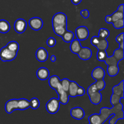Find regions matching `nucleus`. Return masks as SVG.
<instances>
[{
  "instance_id": "22",
  "label": "nucleus",
  "mask_w": 124,
  "mask_h": 124,
  "mask_svg": "<svg viewBox=\"0 0 124 124\" xmlns=\"http://www.w3.org/2000/svg\"><path fill=\"white\" fill-rule=\"evenodd\" d=\"M119 71L118 65H110L107 67V73L111 77L116 76Z\"/></svg>"
},
{
  "instance_id": "10",
  "label": "nucleus",
  "mask_w": 124,
  "mask_h": 124,
  "mask_svg": "<svg viewBox=\"0 0 124 124\" xmlns=\"http://www.w3.org/2000/svg\"><path fill=\"white\" fill-rule=\"evenodd\" d=\"M27 28V22L25 19L19 18L15 21L14 24V29L16 32L21 34L25 31Z\"/></svg>"
},
{
  "instance_id": "1",
  "label": "nucleus",
  "mask_w": 124,
  "mask_h": 124,
  "mask_svg": "<svg viewBox=\"0 0 124 124\" xmlns=\"http://www.w3.org/2000/svg\"><path fill=\"white\" fill-rule=\"evenodd\" d=\"M123 104L121 102L112 108L102 107L100 110V114H93L88 117V121L91 124H104L111 115H114L110 120L109 124H116L119 119H124V113Z\"/></svg>"
},
{
  "instance_id": "11",
  "label": "nucleus",
  "mask_w": 124,
  "mask_h": 124,
  "mask_svg": "<svg viewBox=\"0 0 124 124\" xmlns=\"http://www.w3.org/2000/svg\"><path fill=\"white\" fill-rule=\"evenodd\" d=\"M70 115L73 118L75 119L81 120L84 117L85 111L81 107H74L70 110Z\"/></svg>"
},
{
  "instance_id": "29",
  "label": "nucleus",
  "mask_w": 124,
  "mask_h": 124,
  "mask_svg": "<svg viewBox=\"0 0 124 124\" xmlns=\"http://www.w3.org/2000/svg\"><path fill=\"white\" fill-rule=\"evenodd\" d=\"M121 99H122V98L119 96L116 95L115 94H112L111 98H110V103H111L113 106L116 105L121 102Z\"/></svg>"
},
{
  "instance_id": "8",
  "label": "nucleus",
  "mask_w": 124,
  "mask_h": 124,
  "mask_svg": "<svg viewBox=\"0 0 124 124\" xmlns=\"http://www.w3.org/2000/svg\"><path fill=\"white\" fill-rule=\"evenodd\" d=\"M76 36L79 41H84L87 39L89 36V30L85 26H79L75 30Z\"/></svg>"
},
{
  "instance_id": "26",
  "label": "nucleus",
  "mask_w": 124,
  "mask_h": 124,
  "mask_svg": "<svg viewBox=\"0 0 124 124\" xmlns=\"http://www.w3.org/2000/svg\"><path fill=\"white\" fill-rule=\"evenodd\" d=\"M124 12H120L119 10H116V12H114L111 16V19H112V23L114 21H116L120 19H123L124 18Z\"/></svg>"
},
{
  "instance_id": "19",
  "label": "nucleus",
  "mask_w": 124,
  "mask_h": 124,
  "mask_svg": "<svg viewBox=\"0 0 124 124\" xmlns=\"http://www.w3.org/2000/svg\"><path fill=\"white\" fill-rule=\"evenodd\" d=\"M10 29V25L7 21L4 19L0 20V33H7Z\"/></svg>"
},
{
  "instance_id": "28",
  "label": "nucleus",
  "mask_w": 124,
  "mask_h": 124,
  "mask_svg": "<svg viewBox=\"0 0 124 124\" xmlns=\"http://www.w3.org/2000/svg\"><path fill=\"white\" fill-rule=\"evenodd\" d=\"M29 103H30V107L33 110H36L38 108L40 105L39 101L36 98H31V100L29 101Z\"/></svg>"
},
{
  "instance_id": "16",
  "label": "nucleus",
  "mask_w": 124,
  "mask_h": 124,
  "mask_svg": "<svg viewBox=\"0 0 124 124\" xmlns=\"http://www.w3.org/2000/svg\"><path fill=\"white\" fill-rule=\"evenodd\" d=\"M113 94H115L124 98V81L122 80L117 85L114 86L112 88Z\"/></svg>"
},
{
  "instance_id": "36",
  "label": "nucleus",
  "mask_w": 124,
  "mask_h": 124,
  "mask_svg": "<svg viewBox=\"0 0 124 124\" xmlns=\"http://www.w3.org/2000/svg\"><path fill=\"white\" fill-rule=\"evenodd\" d=\"M80 14H81V15L83 16L84 18H85V19H87V18H88V17H89L90 12L87 9H84V10H82L81 11V12H80Z\"/></svg>"
},
{
  "instance_id": "6",
  "label": "nucleus",
  "mask_w": 124,
  "mask_h": 124,
  "mask_svg": "<svg viewBox=\"0 0 124 124\" xmlns=\"http://www.w3.org/2000/svg\"><path fill=\"white\" fill-rule=\"evenodd\" d=\"M18 53L13 52L8 49L6 46L0 50V59L2 61H12L16 57Z\"/></svg>"
},
{
  "instance_id": "33",
  "label": "nucleus",
  "mask_w": 124,
  "mask_h": 124,
  "mask_svg": "<svg viewBox=\"0 0 124 124\" xmlns=\"http://www.w3.org/2000/svg\"><path fill=\"white\" fill-rule=\"evenodd\" d=\"M94 83L99 91L102 90L105 87V82L104 79L101 80V81H96V82H94Z\"/></svg>"
},
{
  "instance_id": "21",
  "label": "nucleus",
  "mask_w": 124,
  "mask_h": 124,
  "mask_svg": "<svg viewBox=\"0 0 124 124\" xmlns=\"http://www.w3.org/2000/svg\"><path fill=\"white\" fill-rule=\"evenodd\" d=\"M95 47L98 48V50H106L108 47V42L106 39L100 38L99 42Z\"/></svg>"
},
{
  "instance_id": "37",
  "label": "nucleus",
  "mask_w": 124,
  "mask_h": 124,
  "mask_svg": "<svg viewBox=\"0 0 124 124\" xmlns=\"http://www.w3.org/2000/svg\"><path fill=\"white\" fill-rule=\"evenodd\" d=\"M99 39H100V38H99L98 36H93L92 39H91V44H92L93 46L95 47V46H96L97 44L98 43V42H99Z\"/></svg>"
},
{
  "instance_id": "31",
  "label": "nucleus",
  "mask_w": 124,
  "mask_h": 124,
  "mask_svg": "<svg viewBox=\"0 0 124 124\" xmlns=\"http://www.w3.org/2000/svg\"><path fill=\"white\" fill-rule=\"evenodd\" d=\"M61 82V85L62 87L64 89V91H65L66 92H68L69 90V86H70V81L67 78H64L60 81Z\"/></svg>"
},
{
  "instance_id": "42",
  "label": "nucleus",
  "mask_w": 124,
  "mask_h": 124,
  "mask_svg": "<svg viewBox=\"0 0 124 124\" xmlns=\"http://www.w3.org/2000/svg\"><path fill=\"white\" fill-rule=\"evenodd\" d=\"M50 60H51V61L53 62H54L56 61V56L54 55V54H53V55L51 56Z\"/></svg>"
},
{
  "instance_id": "25",
  "label": "nucleus",
  "mask_w": 124,
  "mask_h": 124,
  "mask_svg": "<svg viewBox=\"0 0 124 124\" xmlns=\"http://www.w3.org/2000/svg\"><path fill=\"white\" fill-rule=\"evenodd\" d=\"M105 62L108 66H110V65H118L119 61L113 56H107L106 59H105Z\"/></svg>"
},
{
  "instance_id": "14",
  "label": "nucleus",
  "mask_w": 124,
  "mask_h": 124,
  "mask_svg": "<svg viewBox=\"0 0 124 124\" xmlns=\"http://www.w3.org/2000/svg\"><path fill=\"white\" fill-rule=\"evenodd\" d=\"M79 58L84 61H87L90 59L92 56V51L88 47H82L78 53Z\"/></svg>"
},
{
  "instance_id": "40",
  "label": "nucleus",
  "mask_w": 124,
  "mask_h": 124,
  "mask_svg": "<svg viewBox=\"0 0 124 124\" xmlns=\"http://www.w3.org/2000/svg\"><path fill=\"white\" fill-rule=\"evenodd\" d=\"M117 10H119L120 11V12H124V5L123 4H122L119 6Z\"/></svg>"
},
{
  "instance_id": "43",
  "label": "nucleus",
  "mask_w": 124,
  "mask_h": 124,
  "mask_svg": "<svg viewBox=\"0 0 124 124\" xmlns=\"http://www.w3.org/2000/svg\"><path fill=\"white\" fill-rule=\"evenodd\" d=\"M90 124V123H89V124Z\"/></svg>"
},
{
  "instance_id": "39",
  "label": "nucleus",
  "mask_w": 124,
  "mask_h": 124,
  "mask_svg": "<svg viewBox=\"0 0 124 124\" xmlns=\"http://www.w3.org/2000/svg\"><path fill=\"white\" fill-rule=\"evenodd\" d=\"M105 21L106 23H107L108 24H111L112 23V19H111V16L110 15H107L105 17Z\"/></svg>"
},
{
  "instance_id": "35",
  "label": "nucleus",
  "mask_w": 124,
  "mask_h": 124,
  "mask_svg": "<svg viewBox=\"0 0 124 124\" xmlns=\"http://www.w3.org/2000/svg\"><path fill=\"white\" fill-rule=\"evenodd\" d=\"M116 41L119 44L122 43V42H124V33L123 32L121 33V34H119V35L116 36Z\"/></svg>"
},
{
  "instance_id": "41",
  "label": "nucleus",
  "mask_w": 124,
  "mask_h": 124,
  "mask_svg": "<svg viewBox=\"0 0 124 124\" xmlns=\"http://www.w3.org/2000/svg\"><path fill=\"white\" fill-rule=\"evenodd\" d=\"M71 1L74 5H78L79 4L81 3L82 0H71Z\"/></svg>"
},
{
  "instance_id": "2",
  "label": "nucleus",
  "mask_w": 124,
  "mask_h": 124,
  "mask_svg": "<svg viewBox=\"0 0 124 124\" xmlns=\"http://www.w3.org/2000/svg\"><path fill=\"white\" fill-rule=\"evenodd\" d=\"M52 27L54 33L59 36H62L67 30V16L62 12H58L54 14L52 18Z\"/></svg>"
},
{
  "instance_id": "24",
  "label": "nucleus",
  "mask_w": 124,
  "mask_h": 124,
  "mask_svg": "<svg viewBox=\"0 0 124 124\" xmlns=\"http://www.w3.org/2000/svg\"><path fill=\"white\" fill-rule=\"evenodd\" d=\"M6 47L9 50L14 52H16V53H18L19 48V44L15 41H12L10 42H8V44L6 45Z\"/></svg>"
},
{
  "instance_id": "7",
  "label": "nucleus",
  "mask_w": 124,
  "mask_h": 124,
  "mask_svg": "<svg viewBox=\"0 0 124 124\" xmlns=\"http://www.w3.org/2000/svg\"><path fill=\"white\" fill-rule=\"evenodd\" d=\"M60 102L58 98H53L50 99L46 105L47 111L50 114H55L59 111L60 108Z\"/></svg>"
},
{
  "instance_id": "18",
  "label": "nucleus",
  "mask_w": 124,
  "mask_h": 124,
  "mask_svg": "<svg viewBox=\"0 0 124 124\" xmlns=\"http://www.w3.org/2000/svg\"><path fill=\"white\" fill-rule=\"evenodd\" d=\"M82 47L80 41L77 39H73L71 41L70 46V49L73 53L78 54Z\"/></svg>"
},
{
  "instance_id": "38",
  "label": "nucleus",
  "mask_w": 124,
  "mask_h": 124,
  "mask_svg": "<svg viewBox=\"0 0 124 124\" xmlns=\"http://www.w3.org/2000/svg\"><path fill=\"white\" fill-rule=\"evenodd\" d=\"M85 94V90L82 87L79 86L77 91V96H82Z\"/></svg>"
},
{
  "instance_id": "23",
  "label": "nucleus",
  "mask_w": 124,
  "mask_h": 124,
  "mask_svg": "<svg viewBox=\"0 0 124 124\" xmlns=\"http://www.w3.org/2000/svg\"><path fill=\"white\" fill-rule=\"evenodd\" d=\"M114 57L119 62L124 59V49L119 47L118 48L115 50L113 54Z\"/></svg>"
},
{
  "instance_id": "34",
  "label": "nucleus",
  "mask_w": 124,
  "mask_h": 124,
  "mask_svg": "<svg viewBox=\"0 0 124 124\" xmlns=\"http://www.w3.org/2000/svg\"><path fill=\"white\" fill-rule=\"evenodd\" d=\"M56 44V41L55 39L53 37H50L48 38V39L47 41V45L50 47H53Z\"/></svg>"
},
{
  "instance_id": "17",
  "label": "nucleus",
  "mask_w": 124,
  "mask_h": 124,
  "mask_svg": "<svg viewBox=\"0 0 124 124\" xmlns=\"http://www.w3.org/2000/svg\"><path fill=\"white\" fill-rule=\"evenodd\" d=\"M79 86V85L75 81H70V86L68 90L69 96L72 97V98L77 96V91Z\"/></svg>"
},
{
  "instance_id": "5",
  "label": "nucleus",
  "mask_w": 124,
  "mask_h": 124,
  "mask_svg": "<svg viewBox=\"0 0 124 124\" xmlns=\"http://www.w3.org/2000/svg\"><path fill=\"white\" fill-rule=\"evenodd\" d=\"M87 94L90 98V102L94 105H98L102 101V96L100 91L98 90L94 83H93L87 88Z\"/></svg>"
},
{
  "instance_id": "12",
  "label": "nucleus",
  "mask_w": 124,
  "mask_h": 124,
  "mask_svg": "<svg viewBox=\"0 0 124 124\" xmlns=\"http://www.w3.org/2000/svg\"><path fill=\"white\" fill-rule=\"evenodd\" d=\"M105 76V72L104 69L101 67L94 68L92 73V76L96 81H101L104 79Z\"/></svg>"
},
{
  "instance_id": "13",
  "label": "nucleus",
  "mask_w": 124,
  "mask_h": 124,
  "mask_svg": "<svg viewBox=\"0 0 124 124\" xmlns=\"http://www.w3.org/2000/svg\"><path fill=\"white\" fill-rule=\"evenodd\" d=\"M35 56L38 61L41 62H44L48 59V52L46 48H43V47H40L36 50Z\"/></svg>"
},
{
  "instance_id": "15",
  "label": "nucleus",
  "mask_w": 124,
  "mask_h": 124,
  "mask_svg": "<svg viewBox=\"0 0 124 124\" xmlns=\"http://www.w3.org/2000/svg\"><path fill=\"white\" fill-rule=\"evenodd\" d=\"M36 74L38 78L41 81L47 80L50 76L49 70L46 67H41L38 69Z\"/></svg>"
},
{
  "instance_id": "4",
  "label": "nucleus",
  "mask_w": 124,
  "mask_h": 124,
  "mask_svg": "<svg viewBox=\"0 0 124 124\" xmlns=\"http://www.w3.org/2000/svg\"><path fill=\"white\" fill-rule=\"evenodd\" d=\"M30 108V103L25 98L10 99L5 105V110L8 114H11L15 110H25Z\"/></svg>"
},
{
  "instance_id": "32",
  "label": "nucleus",
  "mask_w": 124,
  "mask_h": 124,
  "mask_svg": "<svg viewBox=\"0 0 124 124\" xmlns=\"http://www.w3.org/2000/svg\"><path fill=\"white\" fill-rule=\"evenodd\" d=\"M111 24H113L114 27L116 29H121L124 27V20L123 19H120L116 21L113 22Z\"/></svg>"
},
{
  "instance_id": "20",
  "label": "nucleus",
  "mask_w": 124,
  "mask_h": 124,
  "mask_svg": "<svg viewBox=\"0 0 124 124\" xmlns=\"http://www.w3.org/2000/svg\"><path fill=\"white\" fill-rule=\"evenodd\" d=\"M74 36H75V35L72 31L67 30L61 37L64 42H67V43H70L73 40Z\"/></svg>"
},
{
  "instance_id": "3",
  "label": "nucleus",
  "mask_w": 124,
  "mask_h": 124,
  "mask_svg": "<svg viewBox=\"0 0 124 124\" xmlns=\"http://www.w3.org/2000/svg\"><path fill=\"white\" fill-rule=\"evenodd\" d=\"M61 80L56 75H53L48 78V84L52 88L54 89L59 96L60 103L63 105H66L69 101V95L68 92L64 90L61 85Z\"/></svg>"
},
{
  "instance_id": "27",
  "label": "nucleus",
  "mask_w": 124,
  "mask_h": 124,
  "mask_svg": "<svg viewBox=\"0 0 124 124\" xmlns=\"http://www.w3.org/2000/svg\"><path fill=\"white\" fill-rule=\"evenodd\" d=\"M110 35V31L108 29L101 28L99 29L98 33V37L101 39H107Z\"/></svg>"
},
{
  "instance_id": "9",
  "label": "nucleus",
  "mask_w": 124,
  "mask_h": 124,
  "mask_svg": "<svg viewBox=\"0 0 124 124\" xmlns=\"http://www.w3.org/2000/svg\"><path fill=\"white\" fill-rule=\"evenodd\" d=\"M29 24L32 30L38 31L42 28L44 23L43 21L39 17H33L29 20Z\"/></svg>"
},
{
  "instance_id": "30",
  "label": "nucleus",
  "mask_w": 124,
  "mask_h": 124,
  "mask_svg": "<svg viewBox=\"0 0 124 124\" xmlns=\"http://www.w3.org/2000/svg\"><path fill=\"white\" fill-rule=\"evenodd\" d=\"M107 56L106 50H98L97 53V59L99 61H104Z\"/></svg>"
}]
</instances>
